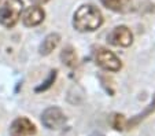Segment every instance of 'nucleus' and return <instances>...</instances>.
<instances>
[{
  "label": "nucleus",
  "mask_w": 155,
  "mask_h": 136,
  "mask_svg": "<svg viewBox=\"0 0 155 136\" xmlns=\"http://www.w3.org/2000/svg\"><path fill=\"white\" fill-rule=\"evenodd\" d=\"M95 62L97 66H100L102 69L107 71H118L122 68L121 59L115 55L113 51H110L108 48L104 47H97L94 52Z\"/></svg>",
  "instance_id": "obj_3"
},
{
  "label": "nucleus",
  "mask_w": 155,
  "mask_h": 136,
  "mask_svg": "<svg viewBox=\"0 0 155 136\" xmlns=\"http://www.w3.org/2000/svg\"><path fill=\"white\" fill-rule=\"evenodd\" d=\"M107 41L115 47H129L133 43V35L128 26H117L107 36Z\"/></svg>",
  "instance_id": "obj_5"
},
{
  "label": "nucleus",
  "mask_w": 155,
  "mask_h": 136,
  "mask_svg": "<svg viewBox=\"0 0 155 136\" xmlns=\"http://www.w3.org/2000/svg\"><path fill=\"white\" fill-rule=\"evenodd\" d=\"M41 122L48 129H59L66 124V115L59 107H48L41 114Z\"/></svg>",
  "instance_id": "obj_4"
},
{
  "label": "nucleus",
  "mask_w": 155,
  "mask_h": 136,
  "mask_svg": "<svg viewBox=\"0 0 155 136\" xmlns=\"http://www.w3.org/2000/svg\"><path fill=\"white\" fill-rule=\"evenodd\" d=\"M61 59H62V62H63L66 66H69V68L76 66L77 54H76V51H74V48L70 47V45L64 47L63 50H62V52H61Z\"/></svg>",
  "instance_id": "obj_10"
},
{
  "label": "nucleus",
  "mask_w": 155,
  "mask_h": 136,
  "mask_svg": "<svg viewBox=\"0 0 155 136\" xmlns=\"http://www.w3.org/2000/svg\"><path fill=\"white\" fill-rule=\"evenodd\" d=\"M24 11L22 0H6L0 6V25L4 28H12L19 21Z\"/></svg>",
  "instance_id": "obj_2"
},
{
  "label": "nucleus",
  "mask_w": 155,
  "mask_h": 136,
  "mask_svg": "<svg viewBox=\"0 0 155 136\" xmlns=\"http://www.w3.org/2000/svg\"><path fill=\"white\" fill-rule=\"evenodd\" d=\"M2 2H3V0H0V3H2Z\"/></svg>",
  "instance_id": "obj_16"
},
{
  "label": "nucleus",
  "mask_w": 155,
  "mask_h": 136,
  "mask_svg": "<svg viewBox=\"0 0 155 136\" xmlns=\"http://www.w3.org/2000/svg\"><path fill=\"white\" fill-rule=\"evenodd\" d=\"M111 125H113V128H114L115 131H124L126 128V120H125V117H124L122 114H118V113L113 114V117H111Z\"/></svg>",
  "instance_id": "obj_12"
},
{
  "label": "nucleus",
  "mask_w": 155,
  "mask_h": 136,
  "mask_svg": "<svg viewBox=\"0 0 155 136\" xmlns=\"http://www.w3.org/2000/svg\"><path fill=\"white\" fill-rule=\"evenodd\" d=\"M103 24V15L97 7L92 4L81 6L73 15V26L78 32H94Z\"/></svg>",
  "instance_id": "obj_1"
},
{
  "label": "nucleus",
  "mask_w": 155,
  "mask_h": 136,
  "mask_svg": "<svg viewBox=\"0 0 155 136\" xmlns=\"http://www.w3.org/2000/svg\"><path fill=\"white\" fill-rule=\"evenodd\" d=\"M37 132L36 125L26 117H18L10 127V136H32Z\"/></svg>",
  "instance_id": "obj_6"
},
{
  "label": "nucleus",
  "mask_w": 155,
  "mask_h": 136,
  "mask_svg": "<svg viewBox=\"0 0 155 136\" xmlns=\"http://www.w3.org/2000/svg\"><path fill=\"white\" fill-rule=\"evenodd\" d=\"M100 3L114 12H128L132 8V0H100Z\"/></svg>",
  "instance_id": "obj_9"
},
{
  "label": "nucleus",
  "mask_w": 155,
  "mask_h": 136,
  "mask_svg": "<svg viewBox=\"0 0 155 136\" xmlns=\"http://www.w3.org/2000/svg\"><path fill=\"white\" fill-rule=\"evenodd\" d=\"M55 78H56V70H52L51 71V74H50V77H48L47 80L43 83V85H40V87H37L36 88V91L37 92H40V91H45V89H48L51 85L54 84V81H55Z\"/></svg>",
  "instance_id": "obj_13"
},
{
  "label": "nucleus",
  "mask_w": 155,
  "mask_h": 136,
  "mask_svg": "<svg viewBox=\"0 0 155 136\" xmlns=\"http://www.w3.org/2000/svg\"><path fill=\"white\" fill-rule=\"evenodd\" d=\"M154 111H155V96H154V102H152V103L150 104V106L147 107L146 110H144V113H143V114H139V115H136L135 118H133V120H130V121H129L128 124H126V127H128L129 129H130L132 127H135L136 124H139V122H140L141 120H144V118H146V117H147V115H148V114H151V113H154Z\"/></svg>",
  "instance_id": "obj_11"
},
{
  "label": "nucleus",
  "mask_w": 155,
  "mask_h": 136,
  "mask_svg": "<svg viewBox=\"0 0 155 136\" xmlns=\"http://www.w3.org/2000/svg\"><path fill=\"white\" fill-rule=\"evenodd\" d=\"M22 22H24L25 26L28 28H33L40 25L45 18V11L43 10V7L40 6H30L22 14Z\"/></svg>",
  "instance_id": "obj_7"
},
{
  "label": "nucleus",
  "mask_w": 155,
  "mask_h": 136,
  "mask_svg": "<svg viewBox=\"0 0 155 136\" xmlns=\"http://www.w3.org/2000/svg\"><path fill=\"white\" fill-rule=\"evenodd\" d=\"M89 136H104L103 133H100V132H94L92 135H89Z\"/></svg>",
  "instance_id": "obj_15"
},
{
  "label": "nucleus",
  "mask_w": 155,
  "mask_h": 136,
  "mask_svg": "<svg viewBox=\"0 0 155 136\" xmlns=\"http://www.w3.org/2000/svg\"><path fill=\"white\" fill-rule=\"evenodd\" d=\"M33 2L37 4H44V3H47V2H50V0H33Z\"/></svg>",
  "instance_id": "obj_14"
},
{
  "label": "nucleus",
  "mask_w": 155,
  "mask_h": 136,
  "mask_svg": "<svg viewBox=\"0 0 155 136\" xmlns=\"http://www.w3.org/2000/svg\"><path fill=\"white\" fill-rule=\"evenodd\" d=\"M59 41H61V35H58V33H50V35L43 40L38 51H40V54L44 56L50 55V54L58 47Z\"/></svg>",
  "instance_id": "obj_8"
}]
</instances>
